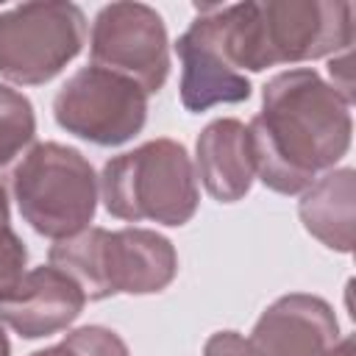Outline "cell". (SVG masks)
<instances>
[{"label": "cell", "mask_w": 356, "mask_h": 356, "mask_svg": "<svg viewBox=\"0 0 356 356\" xmlns=\"http://www.w3.org/2000/svg\"><path fill=\"white\" fill-rule=\"evenodd\" d=\"M350 134V103L328 81L309 67L278 72L248 125L256 178L278 195H300L348 153Z\"/></svg>", "instance_id": "cell-1"}, {"label": "cell", "mask_w": 356, "mask_h": 356, "mask_svg": "<svg viewBox=\"0 0 356 356\" xmlns=\"http://www.w3.org/2000/svg\"><path fill=\"white\" fill-rule=\"evenodd\" d=\"M222 58L245 75L350 50L353 6L339 0H264L200 6Z\"/></svg>", "instance_id": "cell-2"}, {"label": "cell", "mask_w": 356, "mask_h": 356, "mask_svg": "<svg viewBox=\"0 0 356 356\" xmlns=\"http://www.w3.org/2000/svg\"><path fill=\"white\" fill-rule=\"evenodd\" d=\"M50 264L67 273L86 300L111 295H153L167 289L178 275V253L172 242L150 228H83L75 236L58 239Z\"/></svg>", "instance_id": "cell-3"}, {"label": "cell", "mask_w": 356, "mask_h": 356, "mask_svg": "<svg viewBox=\"0 0 356 356\" xmlns=\"http://www.w3.org/2000/svg\"><path fill=\"white\" fill-rule=\"evenodd\" d=\"M100 197L111 217L125 222L186 225L200 203L195 161L175 139H150L106 161Z\"/></svg>", "instance_id": "cell-4"}, {"label": "cell", "mask_w": 356, "mask_h": 356, "mask_svg": "<svg viewBox=\"0 0 356 356\" xmlns=\"http://www.w3.org/2000/svg\"><path fill=\"white\" fill-rule=\"evenodd\" d=\"M11 195L22 220L39 236L58 242L95 220L100 178L78 147L36 142L11 172Z\"/></svg>", "instance_id": "cell-5"}, {"label": "cell", "mask_w": 356, "mask_h": 356, "mask_svg": "<svg viewBox=\"0 0 356 356\" xmlns=\"http://www.w3.org/2000/svg\"><path fill=\"white\" fill-rule=\"evenodd\" d=\"M86 17L75 3H22L0 11V75L19 86L53 81L83 47Z\"/></svg>", "instance_id": "cell-6"}, {"label": "cell", "mask_w": 356, "mask_h": 356, "mask_svg": "<svg viewBox=\"0 0 356 356\" xmlns=\"http://www.w3.org/2000/svg\"><path fill=\"white\" fill-rule=\"evenodd\" d=\"M147 92L125 75L86 64L53 97V117L67 134L97 147L134 139L147 120Z\"/></svg>", "instance_id": "cell-7"}, {"label": "cell", "mask_w": 356, "mask_h": 356, "mask_svg": "<svg viewBox=\"0 0 356 356\" xmlns=\"http://www.w3.org/2000/svg\"><path fill=\"white\" fill-rule=\"evenodd\" d=\"M95 67L131 78L156 95L170 78V39L164 19L147 3H108L97 11L89 33Z\"/></svg>", "instance_id": "cell-8"}, {"label": "cell", "mask_w": 356, "mask_h": 356, "mask_svg": "<svg viewBox=\"0 0 356 356\" xmlns=\"http://www.w3.org/2000/svg\"><path fill=\"white\" fill-rule=\"evenodd\" d=\"M248 342L256 356H334L342 337L323 298L289 292L261 312Z\"/></svg>", "instance_id": "cell-9"}, {"label": "cell", "mask_w": 356, "mask_h": 356, "mask_svg": "<svg viewBox=\"0 0 356 356\" xmlns=\"http://www.w3.org/2000/svg\"><path fill=\"white\" fill-rule=\"evenodd\" d=\"M86 306L83 289L58 267L42 264L0 298V323L22 339H42L70 328Z\"/></svg>", "instance_id": "cell-10"}, {"label": "cell", "mask_w": 356, "mask_h": 356, "mask_svg": "<svg viewBox=\"0 0 356 356\" xmlns=\"http://www.w3.org/2000/svg\"><path fill=\"white\" fill-rule=\"evenodd\" d=\"M175 53L181 58V103L186 111L200 114L211 106L242 103L250 97L248 75L236 72L220 53L206 22L200 17L178 36Z\"/></svg>", "instance_id": "cell-11"}, {"label": "cell", "mask_w": 356, "mask_h": 356, "mask_svg": "<svg viewBox=\"0 0 356 356\" xmlns=\"http://www.w3.org/2000/svg\"><path fill=\"white\" fill-rule=\"evenodd\" d=\"M195 175L214 200H242L256 181L248 125L234 117L209 122L195 142Z\"/></svg>", "instance_id": "cell-12"}, {"label": "cell", "mask_w": 356, "mask_h": 356, "mask_svg": "<svg viewBox=\"0 0 356 356\" xmlns=\"http://www.w3.org/2000/svg\"><path fill=\"white\" fill-rule=\"evenodd\" d=\"M298 214L303 228L325 248L350 253L356 225V172L350 167L323 172L306 192H300Z\"/></svg>", "instance_id": "cell-13"}, {"label": "cell", "mask_w": 356, "mask_h": 356, "mask_svg": "<svg viewBox=\"0 0 356 356\" xmlns=\"http://www.w3.org/2000/svg\"><path fill=\"white\" fill-rule=\"evenodd\" d=\"M36 136L33 103L8 83H0V170L19 159Z\"/></svg>", "instance_id": "cell-14"}, {"label": "cell", "mask_w": 356, "mask_h": 356, "mask_svg": "<svg viewBox=\"0 0 356 356\" xmlns=\"http://www.w3.org/2000/svg\"><path fill=\"white\" fill-rule=\"evenodd\" d=\"M31 356H131L122 337L106 325H83L70 331L58 345L33 350Z\"/></svg>", "instance_id": "cell-15"}, {"label": "cell", "mask_w": 356, "mask_h": 356, "mask_svg": "<svg viewBox=\"0 0 356 356\" xmlns=\"http://www.w3.org/2000/svg\"><path fill=\"white\" fill-rule=\"evenodd\" d=\"M28 250L8 222H0V298L25 275Z\"/></svg>", "instance_id": "cell-16"}, {"label": "cell", "mask_w": 356, "mask_h": 356, "mask_svg": "<svg viewBox=\"0 0 356 356\" xmlns=\"http://www.w3.org/2000/svg\"><path fill=\"white\" fill-rule=\"evenodd\" d=\"M203 356H256V353L248 337H242L239 331H217L206 339Z\"/></svg>", "instance_id": "cell-17"}, {"label": "cell", "mask_w": 356, "mask_h": 356, "mask_svg": "<svg viewBox=\"0 0 356 356\" xmlns=\"http://www.w3.org/2000/svg\"><path fill=\"white\" fill-rule=\"evenodd\" d=\"M11 220V211H8V195H6V186L0 184V222H8Z\"/></svg>", "instance_id": "cell-18"}, {"label": "cell", "mask_w": 356, "mask_h": 356, "mask_svg": "<svg viewBox=\"0 0 356 356\" xmlns=\"http://www.w3.org/2000/svg\"><path fill=\"white\" fill-rule=\"evenodd\" d=\"M353 353V339L348 337V339H342L339 345H337V350H334V356H350Z\"/></svg>", "instance_id": "cell-19"}, {"label": "cell", "mask_w": 356, "mask_h": 356, "mask_svg": "<svg viewBox=\"0 0 356 356\" xmlns=\"http://www.w3.org/2000/svg\"><path fill=\"white\" fill-rule=\"evenodd\" d=\"M0 356H11V345H8V337H6L3 323H0Z\"/></svg>", "instance_id": "cell-20"}]
</instances>
